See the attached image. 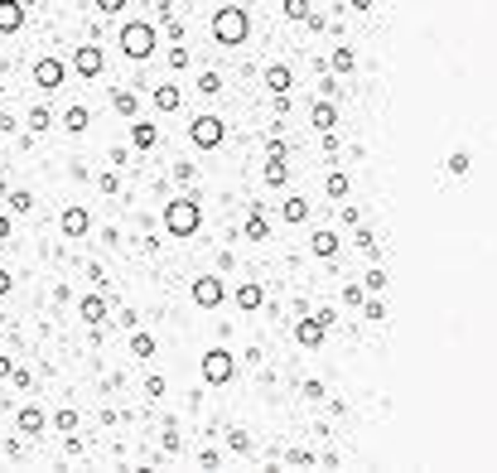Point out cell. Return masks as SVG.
<instances>
[{"mask_svg": "<svg viewBox=\"0 0 497 473\" xmlns=\"http://www.w3.org/2000/svg\"><path fill=\"white\" fill-rule=\"evenodd\" d=\"M212 39H217V44H242V39H246V10L222 5V10L212 15Z\"/></svg>", "mask_w": 497, "mask_h": 473, "instance_id": "1", "label": "cell"}, {"mask_svg": "<svg viewBox=\"0 0 497 473\" xmlns=\"http://www.w3.org/2000/svg\"><path fill=\"white\" fill-rule=\"evenodd\" d=\"M121 49H126L130 58H150V53H155V24L130 19V24L121 29Z\"/></svg>", "mask_w": 497, "mask_h": 473, "instance_id": "2", "label": "cell"}, {"mask_svg": "<svg viewBox=\"0 0 497 473\" xmlns=\"http://www.w3.org/2000/svg\"><path fill=\"white\" fill-rule=\"evenodd\" d=\"M165 227H169L174 237L199 232V203H194V198H174V203L165 208Z\"/></svg>", "mask_w": 497, "mask_h": 473, "instance_id": "3", "label": "cell"}, {"mask_svg": "<svg viewBox=\"0 0 497 473\" xmlns=\"http://www.w3.org/2000/svg\"><path fill=\"white\" fill-rule=\"evenodd\" d=\"M189 135H194V145H199V150L222 145V116H199V121L189 126Z\"/></svg>", "mask_w": 497, "mask_h": 473, "instance_id": "4", "label": "cell"}, {"mask_svg": "<svg viewBox=\"0 0 497 473\" xmlns=\"http://www.w3.org/2000/svg\"><path fill=\"white\" fill-rule=\"evenodd\" d=\"M203 377L208 381H227L232 377V353H222V348L203 353Z\"/></svg>", "mask_w": 497, "mask_h": 473, "instance_id": "5", "label": "cell"}, {"mask_svg": "<svg viewBox=\"0 0 497 473\" xmlns=\"http://www.w3.org/2000/svg\"><path fill=\"white\" fill-rule=\"evenodd\" d=\"M194 304H203V309L222 304V281H217V276H199V281H194Z\"/></svg>", "mask_w": 497, "mask_h": 473, "instance_id": "6", "label": "cell"}, {"mask_svg": "<svg viewBox=\"0 0 497 473\" xmlns=\"http://www.w3.org/2000/svg\"><path fill=\"white\" fill-rule=\"evenodd\" d=\"M73 68H78L83 78H97V73H101V49H97V44H78V53H73Z\"/></svg>", "mask_w": 497, "mask_h": 473, "instance_id": "7", "label": "cell"}, {"mask_svg": "<svg viewBox=\"0 0 497 473\" xmlns=\"http://www.w3.org/2000/svg\"><path fill=\"white\" fill-rule=\"evenodd\" d=\"M34 83H39L44 92L58 88V83H63V63H58V58H39V63H34Z\"/></svg>", "mask_w": 497, "mask_h": 473, "instance_id": "8", "label": "cell"}, {"mask_svg": "<svg viewBox=\"0 0 497 473\" xmlns=\"http://www.w3.org/2000/svg\"><path fill=\"white\" fill-rule=\"evenodd\" d=\"M323 329H328L323 319H299L295 338H299V343H304V348H319V343H323Z\"/></svg>", "mask_w": 497, "mask_h": 473, "instance_id": "9", "label": "cell"}, {"mask_svg": "<svg viewBox=\"0 0 497 473\" xmlns=\"http://www.w3.org/2000/svg\"><path fill=\"white\" fill-rule=\"evenodd\" d=\"M87 227H92L87 208H68V213H63V232H68V237H87Z\"/></svg>", "mask_w": 497, "mask_h": 473, "instance_id": "10", "label": "cell"}, {"mask_svg": "<svg viewBox=\"0 0 497 473\" xmlns=\"http://www.w3.org/2000/svg\"><path fill=\"white\" fill-rule=\"evenodd\" d=\"M19 24H24V5H19V0H0V29L15 34Z\"/></svg>", "mask_w": 497, "mask_h": 473, "instance_id": "11", "label": "cell"}, {"mask_svg": "<svg viewBox=\"0 0 497 473\" xmlns=\"http://www.w3.org/2000/svg\"><path fill=\"white\" fill-rule=\"evenodd\" d=\"M266 88L276 97H285V88H290V68L285 63H276V68H266Z\"/></svg>", "mask_w": 497, "mask_h": 473, "instance_id": "12", "label": "cell"}, {"mask_svg": "<svg viewBox=\"0 0 497 473\" xmlns=\"http://www.w3.org/2000/svg\"><path fill=\"white\" fill-rule=\"evenodd\" d=\"M155 135H160V131H155V121H135V126H130V140H135L140 150H150V145H155Z\"/></svg>", "mask_w": 497, "mask_h": 473, "instance_id": "13", "label": "cell"}, {"mask_svg": "<svg viewBox=\"0 0 497 473\" xmlns=\"http://www.w3.org/2000/svg\"><path fill=\"white\" fill-rule=\"evenodd\" d=\"M155 106H160V111H174V106H179V88L160 83V88H155Z\"/></svg>", "mask_w": 497, "mask_h": 473, "instance_id": "14", "label": "cell"}, {"mask_svg": "<svg viewBox=\"0 0 497 473\" xmlns=\"http://www.w3.org/2000/svg\"><path fill=\"white\" fill-rule=\"evenodd\" d=\"M280 217H285V222H304V217H309V203H304V198H285Z\"/></svg>", "mask_w": 497, "mask_h": 473, "instance_id": "15", "label": "cell"}, {"mask_svg": "<svg viewBox=\"0 0 497 473\" xmlns=\"http://www.w3.org/2000/svg\"><path fill=\"white\" fill-rule=\"evenodd\" d=\"M333 121H338V111H333L328 101H319V106H314V126H319V131L328 135V131H333Z\"/></svg>", "mask_w": 497, "mask_h": 473, "instance_id": "16", "label": "cell"}, {"mask_svg": "<svg viewBox=\"0 0 497 473\" xmlns=\"http://www.w3.org/2000/svg\"><path fill=\"white\" fill-rule=\"evenodd\" d=\"M261 299H266L261 285H242V290H237V304H242V309H261Z\"/></svg>", "mask_w": 497, "mask_h": 473, "instance_id": "17", "label": "cell"}, {"mask_svg": "<svg viewBox=\"0 0 497 473\" xmlns=\"http://www.w3.org/2000/svg\"><path fill=\"white\" fill-rule=\"evenodd\" d=\"M338 251V237L333 232H314V256H333Z\"/></svg>", "mask_w": 497, "mask_h": 473, "instance_id": "18", "label": "cell"}, {"mask_svg": "<svg viewBox=\"0 0 497 473\" xmlns=\"http://www.w3.org/2000/svg\"><path fill=\"white\" fill-rule=\"evenodd\" d=\"M87 121H92L87 106H68V131H87Z\"/></svg>", "mask_w": 497, "mask_h": 473, "instance_id": "19", "label": "cell"}, {"mask_svg": "<svg viewBox=\"0 0 497 473\" xmlns=\"http://www.w3.org/2000/svg\"><path fill=\"white\" fill-rule=\"evenodd\" d=\"M130 353H135V358H150V353H155V338H150V333H135V338H130Z\"/></svg>", "mask_w": 497, "mask_h": 473, "instance_id": "20", "label": "cell"}, {"mask_svg": "<svg viewBox=\"0 0 497 473\" xmlns=\"http://www.w3.org/2000/svg\"><path fill=\"white\" fill-rule=\"evenodd\" d=\"M101 314H106V304H101L97 294H92V299H83V319H87V324H97Z\"/></svg>", "mask_w": 497, "mask_h": 473, "instance_id": "21", "label": "cell"}, {"mask_svg": "<svg viewBox=\"0 0 497 473\" xmlns=\"http://www.w3.org/2000/svg\"><path fill=\"white\" fill-rule=\"evenodd\" d=\"M111 101H116V111H121V116H135V92H116Z\"/></svg>", "mask_w": 497, "mask_h": 473, "instance_id": "22", "label": "cell"}, {"mask_svg": "<svg viewBox=\"0 0 497 473\" xmlns=\"http://www.w3.org/2000/svg\"><path fill=\"white\" fill-rule=\"evenodd\" d=\"M333 68H338V73H348V68H353V49H348V44H343V49H333Z\"/></svg>", "mask_w": 497, "mask_h": 473, "instance_id": "23", "label": "cell"}, {"mask_svg": "<svg viewBox=\"0 0 497 473\" xmlns=\"http://www.w3.org/2000/svg\"><path fill=\"white\" fill-rule=\"evenodd\" d=\"M49 121H53V116H49V106H34V111H29V126H34V131H44Z\"/></svg>", "mask_w": 497, "mask_h": 473, "instance_id": "24", "label": "cell"}, {"mask_svg": "<svg viewBox=\"0 0 497 473\" xmlns=\"http://www.w3.org/2000/svg\"><path fill=\"white\" fill-rule=\"evenodd\" d=\"M449 174H469V155H464V150L449 155Z\"/></svg>", "mask_w": 497, "mask_h": 473, "instance_id": "25", "label": "cell"}, {"mask_svg": "<svg viewBox=\"0 0 497 473\" xmlns=\"http://www.w3.org/2000/svg\"><path fill=\"white\" fill-rule=\"evenodd\" d=\"M266 184H285V165H280V160L266 165Z\"/></svg>", "mask_w": 497, "mask_h": 473, "instance_id": "26", "label": "cell"}, {"mask_svg": "<svg viewBox=\"0 0 497 473\" xmlns=\"http://www.w3.org/2000/svg\"><path fill=\"white\" fill-rule=\"evenodd\" d=\"M343 299H348V304H367V285H348Z\"/></svg>", "mask_w": 497, "mask_h": 473, "instance_id": "27", "label": "cell"}, {"mask_svg": "<svg viewBox=\"0 0 497 473\" xmlns=\"http://www.w3.org/2000/svg\"><path fill=\"white\" fill-rule=\"evenodd\" d=\"M39 425H44V415H39V410H24V415H19V430H29V435H34Z\"/></svg>", "mask_w": 497, "mask_h": 473, "instance_id": "28", "label": "cell"}, {"mask_svg": "<svg viewBox=\"0 0 497 473\" xmlns=\"http://www.w3.org/2000/svg\"><path fill=\"white\" fill-rule=\"evenodd\" d=\"M328 193H333V198H348V179H343V174H328Z\"/></svg>", "mask_w": 497, "mask_h": 473, "instance_id": "29", "label": "cell"}, {"mask_svg": "<svg viewBox=\"0 0 497 473\" xmlns=\"http://www.w3.org/2000/svg\"><path fill=\"white\" fill-rule=\"evenodd\" d=\"M362 314H367V319H387V304H382V299H367Z\"/></svg>", "mask_w": 497, "mask_h": 473, "instance_id": "30", "label": "cell"}, {"mask_svg": "<svg viewBox=\"0 0 497 473\" xmlns=\"http://www.w3.org/2000/svg\"><path fill=\"white\" fill-rule=\"evenodd\" d=\"M285 15H290V19H304V15H309V5H304V0H285Z\"/></svg>", "mask_w": 497, "mask_h": 473, "instance_id": "31", "label": "cell"}, {"mask_svg": "<svg viewBox=\"0 0 497 473\" xmlns=\"http://www.w3.org/2000/svg\"><path fill=\"white\" fill-rule=\"evenodd\" d=\"M387 281H391L387 271H367V290H387Z\"/></svg>", "mask_w": 497, "mask_h": 473, "instance_id": "32", "label": "cell"}, {"mask_svg": "<svg viewBox=\"0 0 497 473\" xmlns=\"http://www.w3.org/2000/svg\"><path fill=\"white\" fill-rule=\"evenodd\" d=\"M246 237H251V242H261V237H266V222H261V217H251V222H246Z\"/></svg>", "mask_w": 497, "mask_h": 473, "instance_id": "33", "label": "cell"}, {"mask_svg": "<svg viewBox=\"0 0 497 473\" xmlns=\"http://www.w3.org/2000/svg\"><path fill=\"white\" fill-rule=\"evenodd\" d=\"M29 203H34V198H29V193H24V189H19V193H10V208H15V213H24Z\"/></svg>", "mask_w": 497, "mask_h": 473, "instance_id": "34", "label": "cell"}, {"mask_svg": "<svg viewBox=\"0 0 497 473\" xmlns=\"http://www.w3.org/2000/svg\"><path fill=\"white\" fill-rule=\"evenodd\" d=\"M199 88H203V92H217V88H222V78H217V73H203Z\"/></svg>", "mask_w": 497, "mask_h": 473, "instance_id": "35", "label": "cell"}, {"mask_svg": "<svg viewBox=\"0 0 497 473\" xmlns=\"http://www.w3.org/2000/svg\"><path fill=\"white\" fill-rule=\"evenodd\" d=\"M5 237H10V217H0V242H5Z\"/></svg>", "mask_w": 497, "mask_h": 473, "instance_id": "36", "label": "cell"}]
</instances>
